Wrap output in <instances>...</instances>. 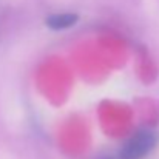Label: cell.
I'll return each mask as SVG.
<instances>
[{
	"label": "cell",
	"instance_id": "7a4b0ae2",
	"mask_svg": "<svg viewBox=\"0 0 159 159\" xmlns=\"http://www.w3.org/2000/svg\"><path fill=\"white\" fill-rule=\"evenodd\" d=\"M77 22V16L73 12H59V14H51L47 19V25L51 30H65L73 26Z\"/></svg>",
	"mask_w": 159,
	"mask_h": 159
},
{
	"label": "cell",
	"instance_id": "6da1fadb",
	"mask_svg": "<svg viewBox=\"0 0 159 159\" xmlns=\"http://www.w3.org/2000/svg\"><path fill=\"white\" fill-rule=\"evenodd\" d=\"M158 144V134L150 128L136 131L122 147L120 159H142Z\"/></svg>",
	"mask_w": 159,
	"mask_h": 159
}]
</instances>
